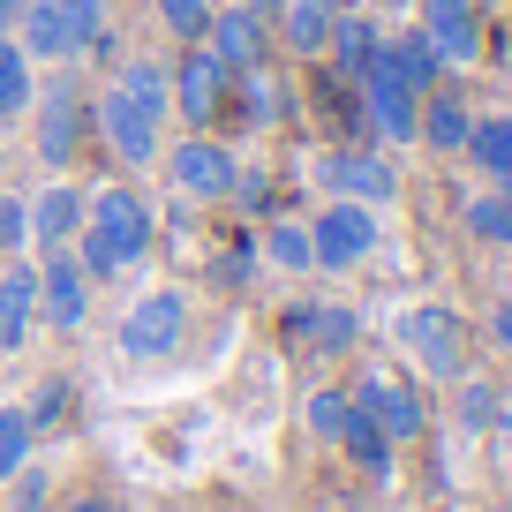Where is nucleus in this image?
<instances>
[{"mask_svg":"<svg viewBox=\"0 0 512 512\" xmlns=\"http://www.w3.org/2000/svg\"><path fill=\"white\" fill-rule=\"evenodd\" d=\"M151 249H159V211L144 204V189H128V181L91 189V204H83V234H76L83 272L113 279V272H128V264H144Z\"/></svg>","mask_w":512,"mask_h":512,"instance_id":"obj_1","label":"nucleus"},{"mask_svg":"<svg viewBox=\"0 0 512 512\" xmlns=\"http://www.w3.org/2000/svg\"><path fill=\"white\" fill-rule=\"evenodd\" d=\"M31 151H38V166H53V174H68V166L83 159V144H91L98 128H91V91H83L68 68H53L46 83H38V98H31Z\"/></svg>","mask_w":512,"mask_h":512,"instance_id":"obj_2","label":"nucleus"},{"mask_svg":"<svg viewBox=\"0 0 512 512\" xmlns=\"http://www.w3.org/2000/svg\"><path fill=\"white\" fill-rule=\"evenodd\" d=\"M91 128H98V144H106L121 166H159L166 113H159V106H144V98L128 91L121 76H106V83L91 91Z\"/></svg>","mask_w":512,"mask_h":512,"instance_id":"obj_3","label":"nucleus"},{"mask_svg":"<svg viewBox=\"0 0 512 512\" xmlns=\"http://www.w3.org/2000/svg\"><path fill=\"white\" fill-rule=\"evenodd\" d=\"M384 241L377 211L354 204V196H324L317 211H309V249H317V272H354V264H369Z\"/></svg>","mask_w":512,"mask_h":512,"instance_id":"obj_4","label":"nucleus"},{"mask_svg":"<svg viewBox=\"0 0 512 512\" xmlns=\"http://www.w3.org/2000/svg\"><path fill=\"white\" fill-rule=\"evenodd\" d=\"M309 174H317L324 196H354V204H369V211H384L400 196V166H392L384 144H332V151H317Z\"/></svg>","mask_w":512,"mask_h":512,"instance_id":"obj_5","label":"nucleus"},{"mask_svg":"<svg viewBox=\"0 0 512 512\" xmlns=\"http://www.w3.org/2000/svg\"><path fill=\"white\" fill-rule=\"evenodd\" d=\"M113 339H121L128 362H166V354H181V339H189V294L181 287H144L128 302V317H121Z\"/></svg>","mask_w":512,"mask_h":512,"instance_id":"obj_6","label":"nucleus"},{"mask_svg":"<svg viewBox=\"0 0 512 512\" xmlns=\"http://www.w3.org/2000/svg\"><path fill=\"white\" fill-rule=\"evenodd\" d=\"M392 332H400V347L415 354L422 377H437V384H460L467 377V324H460V309L422 302V309H407Z\"/></svg>","mask_w":512,"mask_h":512,"instance_id":"obj_7","label":"nucleus"},{"mask_svg":"<svg viewBox=\"0 0 512 512\" xmlns=\"http://www.w3.org/2000/svg\"><path fill=\"white\" fill-rule=\"evenodd\" d=\"M166 174H174V189L196 196V204H234L241 151L226 144V136H211V128H189V136L166 151Z\"/></svg>","mask_w":512,"mask_h":512,"instance_id":"obj_8","label":"nucleus"},{"mask_svg":"<svg viewBox=\"0 0 512 512\" xmlns=\"http://www.w3.org/2000/svg\"><path fill=\"white\" fill-rule=\"evenodd\" d=\"M166 83H174V113L189 128H219L226 91H234V68H226L211 46H181L174 61H166Z\"/></svg>","mask_w":512,"mask_h":512,"instance_id":"obj_9","label":"nucleus"},{"mask_svg":"<svg viewBox=\"0 0 512 512\" xmlns=\"http://www.w3.org/2000/svg\"><path fill=\"white\" fill-rule=\"evenodd\" d=\"M362 91V121H369V144H415V121H422V91L415 83H400V68L384 61H369V76L354 83Z\"/></svg>","mask_w":512,"mask_h":512,"instance_id":"obj_10","label":"nucleus"},{"mask_svg":"<svg viewBox=\"0 0 512 512\" xmlns=\"http://www.w3.org/2000/svg\"><path fill=\"white\" fill-rule=\"evenodd\" d=\"M347 392H354V407H362V415L377 422L392 445H415V437L430 430V407H422V392H415L407 377H392V369H369V377H354Z\"/></svg>","mask_w":512,"mask_h":512,"instance_id":"obj_11","label":"nucleus"},{"mask_svg":"<svg viewBox=\"0 0 512 512\" xmlns=\"http://www.w3.org/2000/svg\"><path fill=\"white\" fill-rule=\"evenodd\" d=\"M91 287H98V279L83 272V256H76V249L38 256V317H46L53 332H76V324L91 317Z\"/></svg>","mask_w":512,"mask_h":512,"instance_id":"obj_12","label":"nucleus"},{"mask_svg":"<svg viewBox=\"0 0 512 512\" xmlns=\"http://www.w3.org/2000/svg\"><path fill=\"white\" fill-rule=\"evenodd\" d=\"M279 339L294 354H347L362 339V317L347 302H287L279 309Z\"/></svg>","mask_w":512,"mask_h":512,"instance_id":"obj_13","label":"nucleus"},{"mask_svg":"<svg viewBox=\"0 0 512 512\" xmlns=\"http://www.w3.org/2000/svg\"><path fill=\"white\" fill-rule=\"evenodd\" d=\"M83 204H91V189H76L68 174L38 181V189H31V256L76 249V234H83Z\"/></svg>","mask_w":512,"mask_h":512,"instance_id":"obj_14","label":"nucleus"},{"mask_svg":"<svg viewBox=\"0 0 512 512\" xmlns=\"http://www.w3.org/2000/svg\"><path fill=\"white\" fill-rule=\"evenodd\" d=\"M415 31L445 53V68L482 61V8L475 0H415Z\"/></svg>","mask_w":512,"mask_h":512,"instance_id":"obj_15","label":"nucleus"},{"mask_svg":"<svg viewBox=\"0 0 512 512\" xmlns=\"http://www.w3.org/2000/svg\"><path fill=\"white\" fill-rule=\"evenodd\" d=\"M204 46L219 53L226 68H264V61H279V38H272V16H256V8H211V31H204Z\"/></svg>","mask_w":512,"mask_h":512,"instance_id":"obj_16","label":"nucleus"},{"mask_svg":"<svg viewBox=\"0 0 512 512\" xmlns=\"http://www.w3.org/2000/svg\"><path fill=\"white\" fill-rule=\"evenodd\" d=\"M8 38L31 53V68H76L83 61V46H76V31H68V8H61V0H23Z\"/></svg>","mask_w":512,"mask_h":512,"instance_id":"obj_17","label":"nucleus"},{"mask_svg":"<svg viewBox=\"0 0 512 512\" xmlns=\"http://www.w3.org/2000/svg\"><path fill=\"white\" fill-rule=\"evenodd\" d=\"M287 113H294V91H287V76H279V61H264V68H241V76H234L219 121H234V128H272V121H287Z\"/></svg>","mask_w":512,"mask_h":512,"instance_id":"obj_18","label":"nucleus"},{"mask_svg":"<svg viewBox=\"0 0 512 512\" xmlns=\"http://www.w3.org/2000/svg\"><path fill=\"white\" fill-rule=\"evenodd\" d=\"M377 53H384L377 16H362V8H339V16H332V46H324V68H332V76H347V83H362Z\"/></svg>","mask_w":512,"mask_h":512,"instance_id":"obj_19","label":"nucleus"},{"mask_svg":"<svg viewBox=\"0 0 512 512\" xmlns=\"http://www.w3.org/2000/svg\"><path fill=\"white\" fill-rule=\"evenodd\" d=\"M332 16H339V0H287V8L272 16L279 53H294V61H324V46H332Z\"/></svg>","mask_w":512,"mask_h":512,"instance_id":"obj_20","label":"nucleus"},{"mask_svg":"<svg viewBox=\"0 0 512 512\" xmlns=\"http://www.w3.org/2000/svg\"><path fill=\"white\" fill-rule=\"evenodd\" d=\"M467 128H475V106H467L460 91H422V121H415V144H430L437 159H460V144H467Z\"/></svg>","mask_w":512,"mask_h":512,"instance_id":"obj_21","label":"nucleus"},{"mask_svg":"<svg viewBox=\"0 0 512 512\" xmlns=\"http://www.w3.org/2000/svg\"><path fill=\"white\" fill-rule=\"evenodd\" d=\"M0 324H8V339H31L38 324V256H8L0 264Z\"/></svg>","mask_w":512,"mask_h":512,"instance_id":"obj_22","label":"nucleus"},{"mask_svg":"<svg viewBox=\"0 0 512 512\" xmlns=\"http://www.w3.org/2000/svg\"><path fill=\"white\" fill-rule=\"evenodd\" d=\"M384 61L400 68V83H415V91H437V83L452 76V68H445V53H437L430 38L415 31V23H407V31H392V38H384Z\"/></svg>","mask_w":512,"mask_h":512,"instance_id":"obj_23","label":"nucleus"},{"mask_svg":"<svg viewBox=\"0 0 512 512\" xmlns=\"http://www.w3.org/2000/svg\"><path fill=\"white\" fill-rule=\"evenodd\" d=\"M460 159L475 166V174L505 181V174H512V113H475V128H467V144H460Z\"/></svg>","mask_w":512,"mask_h":512,"instance_id":"obj_24","label":"nucleus"},{"mask_svg":"<svg viewBox=\"0 0 512 512\" xmlns=\"http://www.w3.org/2000/svg\"><path fill=\"white\" fill-rule=\"evenodd\" d=\"M256 256H264L272 272H317L309 219H264V226H256Z\"/></svg>","mask_w":512,"mask_h":512,"instance_id":"obj_25","label":"nucleus"},{"mask_svg":"<svg viewBox=\"0 0 512 512\" xmlns=\"http://www.w3.org/2000/svg\"><path fill=\"white\" fill-rule=\"evenodd\" d=\"M31 98H38L31 53H23L16 38H0V121H23V113H31Z\"/></svg>","mask_w":512,"mask_h":512,"instance_id":"obj_26","label":"nucleus"},{"mask_svg":"<svg viewBox=\"0 0 512 512\" xmlns=\"http://www.w3.org/2000/svg\"><path fill=\"white\" fill-rule=\"evenodd\" d=\"M339 452H347V460L362 467V475H392V452H400V445H392V437H384L377 422H369L362 407H354V415H347V430H339Z\"/></svg>","mask_w":512,"mask_h":512,"instance_id":"obj_27","label":"nucleus"},{"mask_svg":"<svg viewBox=\"0 0 512 512\" xmlns=\"http://www.w3.org/2000/svg\"><path fill=\"white\" fill-rule=\"evenodd\" d=\"M460 226H467L475 241H490V249H512V196H505V189L467 196V204H460Z\"/></svg>","mask_w":512,"mask_h":512,"instance_id":"obj_28","label":"nucleus"},{"mask_svg":"<svg viewBox=\"0 0 512 512\" xmlns=\"http://www.w3.org/2000/svg\"><path fill=\"white\" fill-rule=\"evenodd\" d=\"M211 8H219V0H151V16H159V31L174 38V46H204Z\"/></svg>","mask_w":512,"mask_h":512,"instance_id":"obj_29","label":"nucleus"},{"mask_svg":"<svg viewBox=\"0 0 512 512\" xmlns=\"http://www.w3.org/2000/svg\"><path fill=\"white\" fill-rule=\"evenodd\" d=\"M347 415H354V392H339V384H317V392H309V407H302V422H309V437H317V445H339Z\"/></svg>","mask_w":512,"mask_h":512,"instance_id":"obj_30","label":"nucleus"},{"mask_svg":"<svg viewBox=\"0 0 512 512\" xmlns=\"http://www.w3.org/2000/svg\"><path fill=\"white\" fill-rule=\"evenodd\" d=\"M68 400H76V392H68V377H38L31 400H23V422H31L38 437H53V430L68 422Z\"/></svg>","mask_w":512,"mask_h":512,"instance_id":"obj_31","label":"nucleus"},{"mask_svg":"<svg viewBox=\"0 0 512 512\" xmlns=\"http://www.w3.org/2000/svg\"><path fill=\"white\" fill-rule=\"evenodd\" d=\"M38 460V430L23 422V407H0V482L16 475V467Z\"/></svg>","mask_w":512,"mask_h":512,"instance_id":"obj_32","label":"nucleus"},{"mask_svg":"<svg viewBox=\"0 0 512 512\" xmlns=\"http://www.w3.org/2000/svg\"><path fill=\"white\" fill-rule=\"evenodd\" d=\"M8 256H31V196L0 189V264H8Z\"/></svg>","mask_w":512,"mask_h":512,"instance_id":"obj_33","label":"nucleus"},{"mask_svg":"<svg viewBox=\"0 0 512 512\" xmlns=\"http://www.w3.org/2000/svg\"><path fill=\"white\" fill-rule=\"evenodd\" d=\"M0 490H8V505H16V512H46L53 505V475H46V467H16V475H8V482H0Z\"/></svg>","mask_w":512,"mask_h":512,"instance_id":"obj_34","label":"nucleus"},{"mask_svg":"<svg viewBox=\"0 0 512 512\" xmlns=\"http://www.w3.org/2000/svg\"><path fill=\"white\" fill-rule=\"evenodd\" d=\"M460 422H467V430H490V422H497V384L460 377Z\"/></svg>","mask_w":512,"mask_h":512,"instance_id":"obj_35","label":"nucleus"},{"mask_svg":"<svg viewBox=\"0 0 512 512\" xmlns=\"http://www.w3.org/2000/svg\"><path fill=\"white\" fill-rule=\"evenodd\" d=\"M68 8V31H76V46L91 53V38L106 31V16H113V0H61Z\"/></svg>","mask_w":512,"mask_h":512,"instance_id":"obj_36","label":"nucleus"},{"mask_svg":"<svg viewBox=\"0 0 512 512\" xmlns=\"http://www.w3.org/2000/svg\"><path fill=\"white\" fill-rule=\"evenodd\" d=\"M61 512H121V505H113V497L106 490H76V497H68V505Z\"/></svg>","mask_w":512,"mask_h":512,"instance_id":"obj_37","label":"nucleus"},{"mask_svg":"<svg viewBox=\"0 0 512 512\" xmlns=\"http://www.w3.org/2000/svg\"><path fill=\"white\" fill-rule=\"evenodd\" d=\"M490 339L512 354V302H497V309H490Z\"/></svg>","mask_w":512,"mask_h":512,"instance_id":"obj_38","label":"nucleus"},{"mask_svg":"<svg viewBox=\"0 0 512 512\" xmlns=\"http://www.w3.org/2000/svg\"><path fill=\"white\" fill-rule=\"evenodd\" d=\"M234 8H256V16H279V8H287V0H234Z\"/></svg>","mask_w":512,"mask_h":512,"instance_id":"obj_39","label":"nucleus"},{"mask_svg":"<svg viewBox=\"0 0 512 512\" xmlns=\"http://www.w3.org/2000/svg\"><path fill=\"white\" fill-rule=\"evenodd\" d=\"M16 8H23V0H0V38L16 31Z\"/></svg>","mask_w":512,"mask_h":512,"instance_id":"obj_40","label":"nucleus"},{"mask_svg":"<svg viewBox=\"0 0 512 512\" xmlns=\"http://www.w3.org/2000/svg\"><path fill=\"white\" fill-rule=\"evenodd\" d=\"M8 347H16V339H8V324H0V354H8Z\"/></svg>","mask_w":512,"mask_h":512,"instance_id":"obj_41","label":"nucleus"},{"mask_svg":"<svg viewBox=\"0 0 512 512\" xmlns=\"http://www.w3.org/2000/svg\"><path fill=\"white\" fill-rule=\"evenodd\" d=\"M490 189H505V196H512V174H505V181H490Z\"/></svg>","mask_w":512,"mask_h":512,"instance_id":"obj_42","label":"nucleus"},{"mask_svg":"<svg viewBox=\"0 0 512 512\" xmlns=\"http://www.w3.org/2000/svg\"><path fill=\"white\" fill-rule=\"evenodd\" d=\"M377 8H407V0H377Z\"/></svg>","mask_w":512,"mask_h":512,"instance_id":"obj_43","label":"nucleus"},{"mask_svg":"<svg viewBox=\"0 0 512 512\" xmlns=\"http://www.w3.org/2000/svg\"><path fill=\"white\" fill-rule=\"evenodd\" d=\"M505 302H512V279H505Z\"/></svg>","mask_w":512,"mask_h":512,"instance_id":"obj_44","label":"nucleus"},{"mask_svg":"<svg viewBox=\"0 0 512 512\" xmlns=\"http://www.w3.org/2000/svg\"><path fill=\"white\" fill-rule=\"evenodd\" d=\"M505 91H512V76H505ZM505 113H512V106H505Z\"/></svg>","mask_w":512,"mask_h":512,"instance_id":"obj_45","label":"nucleus"}]
</instances>
